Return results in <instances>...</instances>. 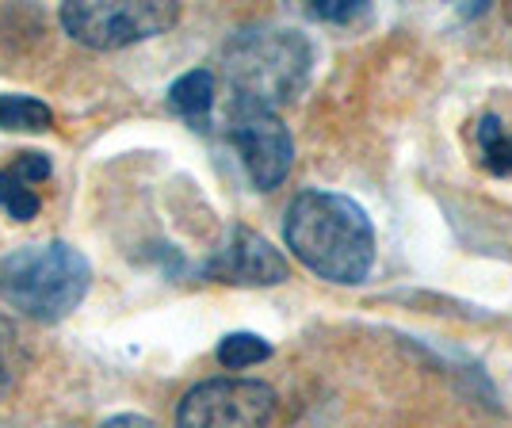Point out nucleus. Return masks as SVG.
<instances>
[{
	"mask_svg": "<svg viewBox=\"0 0 512 428\" xmlns=\"http://www.w3.org/2000/svg\"><path fill=\"white\" fill-rule=\"evenodd\" d=\"M27 367H31V348L23 341V329L8 314H0V398H8L20 386Z\"/></svg>",
	"mask_w": 512,
	"mask_h": 428,
	"instance_id": "obj_9",
	"label": "nucleus"
},
{
	"mask_svg": "<svg viewBox=\"0 0 512 428\" xmlns=\"http://www.w3.org/2000/svg\"><path fill=\"white\" fill-rule=\"evenodd\" d=\"M363 8H367L363 0H318V4H310V16L329 23H348L356 20Z\"/></svg>",
	"mask_w": 512,
	"mask_h": 428,
	"instance_id": "obj_15",
	"label": "nucleus"
},
{
	"mask_svg": "<svg viewBox=\"0 0 512 428\" xmlns=\"http://www.w3.org/2000/svg\"><path fill=\"white\" fill-rule=\"evenodd\" d=\"M0 211L8 214L12 222H31L35 214L43 211V203H39V195H35L31 184H23L20 176L0 169Z\"/></svg>",
	"mask_w": 512,
	"mask_h": 428,
	"instance_id": "obj_13",
	"label": "nucleus"
},
{
	"mask_svg": "<svg viewBox=\"0 0 512 428\" xmlns=\"http://www.w3.org/2000/svg\"><path fill=\"white\" fill-rule=\"evenodd\" d=\"M8 172L35 188V184L50 180V157H46V153H16V161L8 165Z\"/></svg>",
	"mask_w": 512,
	"mask_h": 428,
	"instance_id": "obj_14",
	"label": "nucleus"
},
{
	"mask_svg": "<svg viewBox=\"0 0 512 428\" xmlns=\"http://www.w3.org/2000/svg\"><path fill=\"white\" fill-rule=\"evenodd\" d=\"M214 356H218V364L226 367V371H245V367L272 360V344L264 341V337H256V333H230V337H222Z\"/></svg>",
	"mask_w": 512,
	"mask_h": 428,
	"instance_id": "obj_12",
	"label": "nucleus"
},
{
	"mask_svg": "<svg viewBox=\"0 0 512 428\" xmlns=\"http://www.w3.org/2000/svg\"><path fill=\"white\" fill-rule=\"evenodd\" d=\"M474 142L482 153V165L497 176H509L512 172V130L505 127V119L497 115H482L478 130H474Z\"/></svg>",
	"mask_w": 512,
	"mask_h": 428,
	"instance_id": "obj_11",
	"label": "nucleus"
},
{
	"mask_svg": "<svg viewBox=\"0 0 512 428\" xmlns=\"http://www.w3.org/2000/svg\"><path fill=\"white\" fill-rule=\"evenodd\" d=\"M226 138L237 150L241 165L249 172L256 192H276L287 180V172L295 165V142L291 130L283 127L276 111L249 104H230V123H226Z\"/></svg>",
	"mask_w": 512,
	"mask_h": 428,
	"instance_id": "obj_6",
	"label": "nucleus"
},
{
	"mask_svg": "<svg viewBox=\"0 0 512 428\" xmlns=\"http://www.w3.org/2000/svg\"><path fill=\"white\" fill-rule=\"evenodd\" d=\"M310 69H314V46L295 27L256 23L241 27L222 46V73L234 92V104L276 111L306 88Z\"/></svg>",
	"mask_w": 512,
	"mask_h": 428,
	"instance_id": "obj_2",
	"label": "nucleus"
},
{
	"mask_svg": "<svg viewBox=\"0 0 512 428\" xmlns=\"http://www.w3.org/2000/svg\"><path fill=\"white\" fill-rule=\"evenodd\" d=\"M203 276L218 279V283H241V287H272V283L291 279V268L268 237H260L249 226H234L226 241L214 249V257L207 260Z\"/></svg>",
	"mask_w": 512,
	"mask_h": 428,
	"instance_id": "obj_7",
	"label": "nucleus"
},
{
	"mask_svg": "<svg viewBox=\"0 0 512 428\" xmlns=\"http://www.w3.org/2000/svg\"><path fill=\"white\" fill-rule=\"evenodd\" d=\"M283 241L295 257L329 283L356 287L375 268V226L356 199L310 188L283 214Z\"/></svg>",
	"mask_w": 512,
	"mask_h": 428,
	"instance_id": "obj_1",
	"label": "nucleus"
},
{
	"mask_svg": "<svg viewBox=\"0 0 512 428\" xmlns=\"http://www.w3.org/2000/svg\"><path fill=\"white\" fill-rule=\"evenodd\" d=\"M272 417L276 390L260 379H207L176 406V428H268Z\"/></svg>",
	"mask_w": 512,
	"mask_h": 428,
	"instance_id": "obj_5",
	"label": "nucleus"
},
{
	"mask_svg": "<svg viewBox=\"0 0 512 428\" xmlns=\"http://www.w3.org/2000/svg\"><path fill=\"white\" fill-rule=\"evenodd\" d=\"M214 73L211 69H192V73H184V77H176L169 88V107L184 119V123H192V127H207L211 123V111H214Z\"/></svg>",
	"mask_w": 512,
	"mask_h": 428,
	"instance_id": "obj_8",
	"label": "nucleus"
},
{
	"mask_svg": "<svg viewBox=\"0 0 512 428\" xmlns=\"http://www.w3.org/2000/svg\"><path fill=\"white\" fill-rule=\"evenodd\" d=\"M176 20H180V4H169V0H134V4L73 0L58 12L65 35L88 50H123V46L146 43L172 31Z\"/></svg>",
	"mask_w": 512,
	"mask_h": 428,
	"instance_id": "obj_4",
	"label": "nucleus"
},
{
	"mask_svg": "<svg viewBox=\"0 0 512 428\" xmlns=\"http://www.w3.org/2000/svg\"><path fill=\"white\" fill-rule=\"evenodd\" d=\"M92 291V264L69 241H35L0 257V306L20 318L54 325Z\"/></svg>",
	"mask_w": 512,
	"mask_h": 428,
	"instance_id": "obj_3",
	"label": "nucleus"
},
{
	"mask_svg": "<svg viewBox=\"0 0 512 428\" xmlns=\"http://www.w3.org/2000/svg\"><path fill=\"white\" fill-rule=\"evenodd\" d=\"M54 127V111L35 96H0V130L16 134H43Z\"/></svg>",
	"mask_w": 512,
	"mask_h": 428,
	"instance_id": "obj_10",
	"label": "nucleus"
},
{
	"mask_svg": "<svg viewBox=\"0 0 512 428\" xmlns=\"http://www.w3.org/2000/svg\"><path fill=\"white\" fill-rule=\"evenodd\" d=\"M96 428H157L150 417H142V413H115V417H107L100 421Z\"/></svg>",
	"mask_w": 512,
	"mask_h": 428,
	"instance_id": "obj_16",
	"label": "nucleus"
}]
</instances>
